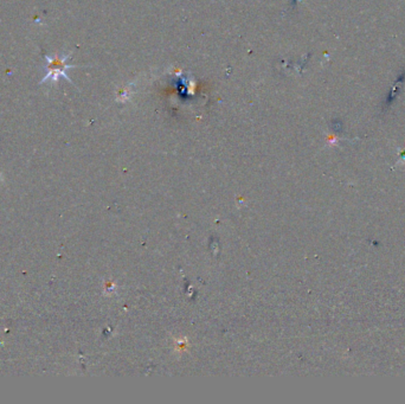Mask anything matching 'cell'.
Returning a JSON list of instances; mask_svg holds the SVG:
<instances>
[{"instance_id":"cell-1","label":"cell","mask_w":405,"mask_h":404,"mask_svg":"<svg viewBox=\"0 0 405 404\" xmlns=\"http://www.w3.org/2000/svg\"><path fill=\"white\" fill-rule=\"evenodd\" d=\"M70 58V54H54V55H48L45 56V59H47V64H45V75L43 77V80L41 81V84L44 83H57L59 77H63V79L68 80L71 82V80L69 79L68 76V70L73 68V65L66 64V61Z\"/></svg>"}]
</instances>
